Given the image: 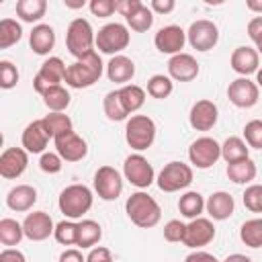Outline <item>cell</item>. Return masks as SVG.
<instances>
[{
  "instance_id": "14",
  "label": "cell",
  "mask_w": 262,
  "mask_h": 262,
  "mask_svg": "<svg viewBox=\"0 0 262 262\" xmlns=\"http://www.w3.org/2000/svg\"><path fill=\"white\" fill-rule=\"evenodd\" d=\"M53 143H55V151L59 154V158L63 162H80L88 154V143L76 131H68V133L57 135L53 139Z\"/></svg>"
},
{
  "instance_id": "51",
  "label": "cell",
  "mask_w": 262,
  "mask_h": 262,
  "mask_svg": "<svg viewBox=\"0 0 262 262\" xmlns=\"http://www.w3.org/2000/svg\"><path fill=\"white\" fill-rule=\"evenodd\" d=\"M174 6H176V2L174 0H151L149 2V8H151V12L156 14H168V12H172L174 10Z\"/></svg>"
},
{
  "instance_id": "7",
  "label": "cell",
  "mask_w": 262,
  "mask_h": 262,
  "mask_svg": "<svg viewBox=\"0 0 262 262\" xmlns=\"http://www.w3.org/2000/svg\"><path fill=\"white\" fill-rule=\"evenodd\" d=\"M156 182H158V188L164 192L182 190L192 182V168L184 162H168L160 170Z\"/></svg>"
},
{
  "instance_id": "8",
  "label": "cell",
  "mask_w": 262,
  "mask_h": 262,
  "mask_svg": "<svg viewBox=\"0 0 262 262\" xmlns=\"http://www.w3.org/2000/svg\"><path fill=\"white\" fill-rule=\"evenodd\" d=\"M66 70L68 66L61 61V57H49L41 63L37 76L33 78V88L37 94H45L49 88L53 86H59L63 80H66Z\"/></svg>"
},
{
  "instance_id": "12",
  "label": "cell",
  "mask_w": 262,
  "mask_h": 262,
  "mask_svg": "<svg viewBox=\"0 0 262 262\" xmlns=\"http://www.w3.org/2000/svg\"><path fill=\"white\" fill-rule=\"evenodd\" d=\"M94 190L102 201H117L123 192V178L113 166H100L94 174Z\"/></svg>"
},
{
  "instance_id": "35",
  "label": "cell",
  "mask_w": 262,
  "mask_h": 262,
  "mask_svg": "<svg viewBox=\"0 0 262 262\" xmlns=\"http://www.w3.org/2000/svg\"><path fill=\"white\" fill-rule=\"evenodd\" d=\"M239 239L248 248H262V217L244 221L239 227Z\"/></svg>"
},
{
  "instance_id": "37",
  "label": "cell",
  "mask_w": 262,
  "mask_h": 262,
  "mask_svg": "<svg viewBox=\"0 0 262 262\" xmlns=\"http://www.w3.org/2000/svg\"><path fill=\"white\" fill-rule=\"evenodd\" d=\"M23 37V27L14 18H2L0 20V49H8L14 43H18Z\"/></svg>"
},
{
  "instance_id": "15",
  "label": "cell",
  "mask_w": 262,
  "mask_h": 262,
  "mask_svg": "<svg viewBox=\"0 0 262 262\" xmlns=\"http://www.w3.org/2000/svg\"><path fill=\"white\" fill-rule=\"evenodd\" d=\"M215 239V225L211 219L205 217H196L190 219V223H186V233H184V246L190 250H199L207 244H211Z\"/></svg>"
},
{
  "instance_id": "25",
  "label": "cell",
  "mask_w": 262,
  "mask_h": 262,
  "mask_svg": "<svg viewBox=\"0 0 262 262\" xmlns=\"http://www.w3.org/2000/svg\"><path fill=\"white\" fill-rule=\"evenodd\" d=\"M35 203H37V190L31 184H18V186L10 188L6 194V205L16 213L29 211Z\"/></svg>"
},
{
  "instance_id": "1",
  "label": "cell",
  "mask_w": 262,
  "mask_h": 262,
  "mask_svg": "<svg viewBox=\"0 0 262 262\" xmlns=\"http://www.w3.org/2000/svg\"><path fill=\"white\" fill-rule=\"evenodd\" d=\"M125 211H127V217L131 219V223H135L141 229L156 227L162 219V209H160L158 201L143 190H137L127 199Z\"/></svg>"
},
{
  "instance_id": "24",
  "label": "cell",
  "mask_w": 262,
  "mask_h": 262,
  "mask_svg": "<svg viewBox=\"0 0 262 262\" xmlns=\"http://www.w3.org/2000/svg\"><path fill=\"white\" fill-rule=\"evenodd\" d=\"M133 76H135V63L127 55H115L106 63V78L115 84L125 86L129 84V80H133Z\"/></svg>"
},
{
  "instance_id": "22",
  "label": "cell",
  "mask_w": 262,
  "mask_h": 262,
  "mask_svg": "<svg viewBox=\"0 0 262 262\" xmlns=\"http://www.w3.org/2000/svg\"><path fill=\"white\" fill-rule=\"evenodd\" d=\"M205 209H207V213H209L211 219H215V221H225V219H229V217L233 215L235 201H233V196H231L229 192L217 190V192H213V194L205 201Z\"/></svg>"
},
{
  "instance_id": "13",
  "label": "cell",
  "mask_w": 262,
  "mask_h": 262,
  "mask_svg": "<svg viewBox=\"0 0 262 262\" xmlns=\"http://www.w3.org/2000/svg\"><path fill=\"white\" fill-rule=\"evenodd\" d=\"M258 96H260V88L250 78H235L227 86V98L237 108H252L258 102Z\"/></svg>"
},
{
  "instance_id": "2",
  "label": "cell",
  "mask_w": 262,
  "mask_h": 262,
  "mask_svg": "<svg viewBox=\"0 0 262 262\" xmlns=\"http://www.w3.org/2000/svg\"><path fill=\"white\" fill-rule=\"evenodd\" d=\"M104 72L102 59L100 55L94 51L82 59H76L74 63L68 66L66 70V84L70 88H90L92 84H96L100 80Z\"/></svg>"
},
{
  "instance_id": "18",
  "label": "cell",
  "mask_w": 262,
  "mask_h": 262,
  "mask_svg": "<svg viewBox=\"0 0 262 262\" xmlns=\"http://www.w3.org/2000/svg\"><path fill=\"white\" fill-rule=\"evenodd\" d=\"M219 119V108L213 100H196L192 106H190V113H188V121H190V127L196 129V131H211L215 127Z\"/></svg>"
},
{
  "instance_id": "44",
  "label": "cell",
  "mask_w": 262,
  "mask_h": 262,
  "mask_svg": "<svg viewBox=\"0 0 262 262\" xmlns=\"http://www.w3.org/2000/svg\"><path fill=\"white\" fill-rule=\"evenodd\" d=\"M244 205L252 213H262V184H250L244 190Z\"/></svg>"
},
{
  "instance_id": "32",
  "label": "cell",
  "mask_w": 262,
  "mask_h": 262,
  "mask_svg": "<svg viewBox=\"0 0 262 262\" xmlns=\"http://www.w3.org/2000/svg\"><path fill=\"white\" fill-rule=\"evenodd\" d=\"M250 147L248 143L242 139V137H227L221 145V158L227 162V164H233V162H239V160H246L250 158Z\"/></svg>"
},
{
  "instance_id": "4",
  "label": "cell",
  "mask_w": 262,
  "mask_h": 262,
  "mask_svg": "<svg viewBox=\"0 0 262 262\" xmlns=\"http://www.w3.org/2000/svg\"><path fill=\"white\" fill-rule=\"evenodd\" d=\"M92 190L84 184H70L61 190L57 207L68 219H80L92 209Z\"/></svg>"
},
{
  "instance_id": "23",
  "label": "cell",
  "mask_w": 262,
  "mask_h": 262,
  "mask_svg": "<svg viewBox=\"0 0 262 262\" xmlns=\"http://www.w3.org/2000/svg\"><path fill=\"white\" fill-rule=\"evenodd\" d=\"M49 139L51 137L47 135V131H45V127H43V123L39 119V121H33V123H29L25 127L23 137H20V143H23V147L29 154H43V149L47 147Z\"/></svg>"
},
{
  "instance_id": "42",
  "label": "cell",
  "mask_w": 262,
  "mask_h": 262,
  "mask_svg": "<svg viewBox=\"0 0 262 262\" xmlns=\"http://www.w3.org/2000/svg\"><path fill=\"white\" fill-rule=\"evenodd\" d=\"M244 141L248 143V147L262 149V121L260 119H252V121L246 123V127H244Z\"/></svg>"
},
{
  "instance_id": "33",
  "label": "cell",
  "mask_w": 262,
  "mask_h": 262,
  "mask_svg": "<svg viewBox=\"0 0 262 262\" xmlns=\"http://www.w3.org/2000/svg\"><path fill=\"white\" fill-rule=\"evenodd\" d=\"M23 237H25L23 223H18L16 219H10V217L0 219V244L2 246H6V248L18 246Z\"/></svg>"
},
{
  "instance_id": "50",
  "label": "cell",
  "mask_w": 262,
  "mask_h": 262,
  "mask_svg": "<svg viewBox=\"0 0 262 262\" xmlns=\"http://www.w3.org/2000/svg\"><path fill=\"white\" fill-rule=\"evenodd\" d=\"M248 37L258 45L262 43V14L260 16H254L250 23H248Z\"/></svg>"
},
{
  "instance_id": "40",
  "label": "cell",
  "mask_w": 262,
  "mask_h": 262,
  "mask_svg": "<svg viewBox=\"0 0 262 262\" xmlns=\"http://www.w3.org/2000/svg\"><path fill=\"white\" fill-rule=\"evenodd\" d=\"M125 20H127V25L131 27V31H135V33H145V31H149V29L154 27V12H151L149 6L143 4L137 12H133V14L127 16Z\"/></svg>"
},
{
  "instance_id": "54",
  "label": "cell",
  "mask_w": 262,
  "mask_h": 262,
  "mask_svg": "<svg viewBox=\"0 0 262 262\" xmlns=\"http://www.w3.org/2000/svg\"><path fill=\"white\" fill-rule=\"evenodd\" d=\"M59 262H86V258L82 256L80 250L70 248V250H66V252L59 256Z\"/></svg>"
},
{
  "instance_id": "56",
  "label": "cell",
  "mask_w": 262,
  "mask_h": 262,
  "mask_svg": "<svg viewBox=\"0 0 262 262\" xmlns=\"http://www.w3.org/2000/svg\"><path fill=\"white\" fill-rule=\"evenodd\" d=\"M223 262H252V260H250L246 254H229Z\"/></svg>"
},
{
  "instance_id": "57",
  "label": "cell",
  "mask_w": 262,
  "mask_h": 262,
  "mask_svg": "<svg viewBox=\"0 0 262 262\" xmlns=\"http://www.w3.org/2000/svg\"><path fill=\"white\" fill-rule=\"evenodd\" d=\"M256 84H258V88H262V68H258V72H256Z\"/></svg>"
},
{
  "instance_id": "36",
  "label": "cell",
  "mask_w": 262,
  "mask_h": 262,
  "mask_svg": "<svg viewBox=\"0 0 262 262\" xmlns=\"http://www.w3.org/2000/svg\"><path fill=\"white\" fill-rule=\"evenodd\" d=\"M43 102L51 113H63L70 106V92L61 84L53 86L43 94Z\"/></svg>"
},
{
  "instance_id": "3",
  "label": "cell",
  "mask_w": 262,
  "mask_h": 262,
  "mask_svg": "<svg viewBox=\"0 0 262 262\" xmlns=\"http://www.w3.org/2000/svg\"><path fill=\"white\" fill-rule=\"evenodd\" d=\"M94 45H96V35L92 31V25L86 18H74L66 31V47L70 55L82 59L94 53Z\"/></svg>"
},
{
  "instance_id": "34",
  "label": "cell",
  "mask_w": 262,
  "mask_h": 262,
  "mask_svg": "<svg viewBox=\"0 0 262 262\" xmlns=\"http://www.w3.org/2000/svg\"><path fill=\"white\" fill-rule=\"evenodd\" d=\"M41 123H43L47 135H49L51 139H55V137L61 135V133L74 131V129H72V119H70L68 115H63V113H49V115H45V117L41 119Z\"/></svg>"
},
{
  "instance_id": "41",
  "label": "cell",
  "mask_w": 262,
  "mask_h": 262,
  "mask_svg": "<svg viewBox=\"0 0 262 262\" xmlns=\"http://www.w3.org/2000/svg\"><path fill=\"white\" fill-rule=\"evenodd\" d=\"M53 237L61 244V246H76L78 242V223H74L72 219H63L55 225Z\"/></svg>"
},
{
  "instance_id": "28",
  "label": "cell",
  "mask_w": 262,
  "mask_h": 262,
  "mask_svg": "<svg viewBox=\"0 0 262 262\" xmlns=\"http://www.w3.org/2000/svg\"><path fill=\"white\" fill-rule=\"evenodd\" d=\"M256 164L254 160L246 158V160H239V162H233V164H227V178L235 184H248L256 178Z\"/></svg>"
},
{
  "instance_id": "17",
  "label": "cell",
  "mask_w": 262,
  "mask_h": 262,
  "mask_svg": "<svg viewBox=\"0 0 262 262\" xmlns=\"http://www.w3.org/2000/svg\"><path fill=\"white\" fill-rule=\"evenodd\" d=\"M29 166V151L25 147H6L0 156V176L6 180L18 178Z\"/></svg>"
},
{
  "instance_id": "58",
  "label": "cell",
  "mask_w": 262,
  "mask_h": 262,
  "mask_svg": "<svg viewBox=\"0 0 262 262\" xmlns=\"http://www.w3.org/2000/svg\"><path fill=\"white\" fill-rule=\"evenodd\" d=\"M256 51H258V53L262 55V43H258V45H256Z\"/></svg>"
},
{
  "instance_id": "43",
  "label": "cell",
  "mask_w": 262,
  "mask_h": 262,
  "mask_svg": "<svg viewBox=\"0 0 262 262\" xmlns=\"http://www.w3.org/2000/svg\"><path fill=\"white\" fill-rule=\"evenodd\" d=\"M18 84V70L12 61L8 59H2L0 61V88L4 90H10Z\"/></svg>"
},
{
  "instance_id": "46",
  "label": "cell",
  "mask_w": 262,
  "mask_h": 262,
  "mask_svg": "<svg viewBox=\"0 0 262 262\" xmlns=\"http://www.w3.org/2000/svg\"><path fill=\"white\" fill-rule=\"evenodd\" d=\"M61 166H63V160L59 158L57 151H45L39 160V168L47 174H57L61 170Z\"/></svg>"
},
{
  "instance_id": "39",
  "label": "cell",
  "mask_w": 262,
  "mask_h": 262,
  "mask_svg": "<svg viewBox=\"0 0 262 262\" xmlns=\"http://www.w3.org/2000/svg\"><path fill=\"white\" fill-rule=\"evenodd\" d=\"M102 108H104V115L108 121H125L127 119V111L121 102V96H119V90H111L106 92L104 100H102Z\"/></svg>"
},
{
  "instance_id": "55",
  "label": "cell",
  "mask_w": 262,
  "mask_h": 262,
  "mask_svg": "<svg viewBox=\"0 0 262 262\" xmlns=\"http://www.w3.org/2000/svg\"><path fill=\"white\" fill-rule=\"evenodd\" d=\"M246 6H248V10L258 12V16L262 14V0H246Z\"/></svg>"
},
{
  "instance_id": "52",
  "label": "cell",
  "mask_w": 262,
  "mask_h": 262,
  "mask_svg": "<svg viewBox=\"0 0 262 262\" xmlns=\"http://www.w3.org/2000/svg\"><path fill=\"white\" fill-rule=\"evenodd\" d=\"M0 262H27L25 254L16 248H6L0 252Z\"/></svg>"
},
{
  "instance_id": "53",
  "label": "cell",
  "mask_w": 262,
  "mask_h": 262,
  "mask_svg": "<svg viewBox=\"0 0 262 262\" xmlns=\"http://www.w3.org/2000/svg\"><path fill=\"white\" fill-rule=\"evenodd\" d=\"M184 262H219L213 254H209V252H203V250H194V252H190L186 258H184Z\"/></svg>"
},
{
  "instance_id": "16",
  "label": "cell",
  "mask_w": 262,
  "mask_h": 262,
  "mask_svg": "<svg viewBox=\"0 0 262 262\" xmlns=\"http://www.w3.org/2000/svg\"><path fill=\"white\" fill-rule=\"evenodd\" d=\"M186 43V31H182L178 25H168L162 27L156 37H154V45L160 53L166 55H178L182 53V47Z\"/></svg>"
},
{
  "instance_id": "48",
  "label": "cell",
  "mask_w": 262,
  "mask_h": 262,
  "mask_svg": "<svg viewBox=\"0 0 262 262\" xmlns=\"http://www.w3.org/2000/svg\"><path fill=\"white\" fill-rule=\"evenodd\" d=\"M143 6V2L141 0H115V8H117V12L121 14V16H131L133 12H137L139 8Z\"/></svg>"
},
{
  "instance_id": "31",
  "label": "cell",
  "mask_w": 262,
  "mask_h": 262,
  "mask_svg": "<svg viewBox=\"0 0 262 262\" xmlns=\"http://www.w3.org/2000/svg\"><path fill=\"white\" fill-rule=\"evenodd\" d=\"M119 96H121V102L125 106V111L131 115V113H137L143 102H145V90L137 84H125L119 88Z\"/></svg>"
},
{
  "instance_id": "5",
  "label": "cell",
  "mask_w": 262,
  "mask_h": 262,
  "mask_svg": "<svg viewBox=\"0 0 262 262\" xmlns=\"http://www.w3.org/2000/svg\"><path fill=\"white\" fill-rule=\"evenodd\" d=\"M156 139V123L147 115H133L125 125V141L131 149L143 151L151 147Z\"/></svg>"
},
{
  "instance_id": "26",
  "label": "cell",
  "mask_w": 262,
  "mask_h": 262,
  "mask_svg": "<svg viewBox=\"0 0 262 262\" xmlns=\"http://www.w3.org/2000/svg\"><path fill=\"white\" fill-rule=\"evenodd\" d=\"M29 45L33 53L37 55H47L53 45H55V31L49 25H35L31 35H29Z\"/></svg>"
},
{
  "instance_id": "9",
  "label": "cell",
  "mask_w": 262,
  "mask_h": 262,
  "mask_svg": "<svg viewBox=\"0 0 262 262\" xmlns=\"http://www.w3.org/2000/svg\"><path fill=\"white\" fill-rule=\"evenodd\" d=\"M219 158H221V145L213 137H207V135L199 137L188 147V160L199 170H207L215 166Z\"/></svg>"
},
{
  "instance_id": "45",
  "label": "cell",
  "mask_w": 262,
  "mask_h": 262,
  "mask_svg": "<svg viewBox=\"0 0 262 262\" xmlns=\"http://www.w3.org/2000/svg\"><path fill=\"white\" fill-rule=\"evenodd\" d=\"M184 233H186V225L180 219H170L164 225V239L170 242V244L184 242Z\"/></svg>"
},
{
  "instance_id": "20",
  "label": "cell",
  "mask_w": 262,
  "mask_h": 262,
  "mask_svg": "<svg viewBox=\"0 0 262 262\" xmlns=\"http://www.w3.org/2000/svg\"><path fill=\"white\" fill-rule=\"evenodd\" d=\"M168 76L176 82H192L199 76V61L190 53H178L168 59Z\"/></svg>"
},
{
  "instance_id": "47",
  "label": "cell",
  "mask_w": 262,
  "mask_h": 262,
  "mask_svg": "<svg viewBox=\"0 0 262 262\" xmlns=\"http://www.w3.org/2000/svg\"><path fill=\"white\" fill-rule=\"evenodd\" d=\"M88 6H90V12H92L94 16H98V18H106V16H111L113 12H117L113 0H92Z\"/></svg>"
},
{
  "instance_id": "27",
  "label": "cell",
  "mask_w": 262,
  "mask_h": 262,
  "mask_svg": "<svg viewBox=\"0 0 262 262\" xmlns=\"http://www.w3.org/2000/svg\"><path fill=\"white\" fill-rule=\"evenodd\" d=\"M102 237V227L94 219H82L78 223V242L80 248H94Z\"/></svg>"
},
{
  "instance_id": "21",
  "label": "cell",
  "mask_w": 262,
  "mask_h": 262,
  "mask_svg": "<svg viewBox=\"0 0 262 262\" xmlns=\"http://www.w3.org/2000/svg\"><path fill=\"white\" fill-rule=\"evenodd\" d=\"M229 63H231V70L233 72H237L242 78H248L250 74H256L258 72L260 53L254 47L242 45V47H235L233 49V53L229 57Z\"/></svg>"
},
{
  "instance_id": "30",
  "label": "cell",
  "mask_w": 262,
  "mask_h": 262,
  "mask_svg": "<svg viewBox=\"0 0 262 262\" xmlns=\"http://www.w3.org/2000/svg\"><path fill=\"white\" fill-rule=\"evenodd\" d=\"M178 211L186 219H196L205 211V199L196 190H188L178 199Z\"/></svg>"
},
{
  "instance_id": "6",
  "label": "cell",
  "mask_w": 262,
  "mask_h": 262,
  "mask_svg": "<svg viewBox=\"0 0 262 262\" xmlns=\"http://www.w3.org/2000/svg\"><path fill=\"white\" fill-rule=\"evenodd\" d=\"M129 29L121 23H108L96 33V49L106 53V55H121L123 49L129 45Z\"/></svg>"
},
{
  "instance_id": "38",
  "label": "cell",
  "mask_w": 262,
  "mask_h": 262,
  "mask_svg": "<svg viewBox=\"0 0 262 262\" xmlns=\"http://www.w3.org/2000/svg\"><path fill=\"white\" fill-rule=\"evenodd\" d=\"M174 90V82L170 76H164V74H156L147 80V94L151 98H158V100H164L172 94Z\"/></svg>"
},
{
  "instance_id": "49",
  "label": "cell",
  "mask_w": 262,
  "mask_h": 262,
  "mask_svg": "<svg viewBox=\"0 0 262 262\" xmlns=\"http://www.w3.org/2000/svg\"><path fill=\"white\" fill-rule=\"evenodd\" d=\"M86 262H113V254L108 248L104 246H96L90 250V254L86 256Z\"/></svg>"
},
{
  "instance_id": "19",
  "label": "cell",
  "mask_w": 262,
  "mask_h": 262,
  "mask_svg": "<svg viewBox=\"0 0 262 262\" xmlns=\"http://www.w3.org/2000/svg\"><path fill=\"white\" fill-rule=\"evenodd\" d=\"M23 229H25V237L27 239H31V242H43V239H47L55 231V225H53V219L49 217V213H45V211H33V213H29L25 217Z\"/></svg>"
},
{
  "instance_id": "11",
  "label": "cell",
  "mask_w": 262,
  "mask_h": 262,
  "mask_svg": "<svg viewBox=\"0 0 262 262\" xmlns=\"http://www.w3.org/2000/svg\"><path fill=\"white\" fill-rule=\"evenodd\" d=\"M123 174L125 178L137 186V188H147L154 180H156V172L154 166L147 162V158H143L141 154H131L125 158L123 164Z\"/></svg>"
},
{
  "instance_id": "29",
  "label": "cell",
  "mask_w": 262,
  "mask_h": 262,
  "mask_svg": "<svg viewBox=\"0 0 262 262\" xmlns=\"http://www.w3.org/2000/svg\"><path fill=\"white\" fill-rule=\"evenodd\" d=\"M47 2L45 0H18L16 2V16L23 23H37L45 16Z\"/></svg>"
},
{
  "instance_id": "10",
  "label": "cell",
  "mask_w": 262,
  "mask_h": 262,
  "mask_svg": "<svg viewBox=\"0 0 262 262\" xmlns=\"http://www.w3.org/2000/svg\"><path fill=\"white\" fill-rule=\"evenodd\" d=\"M186 39H188L192 49H196V51H211L217 45V41H219V29H217V25L213 20L199 18V20H194L188 27Z\"/></svg>"
}]
</instances>
